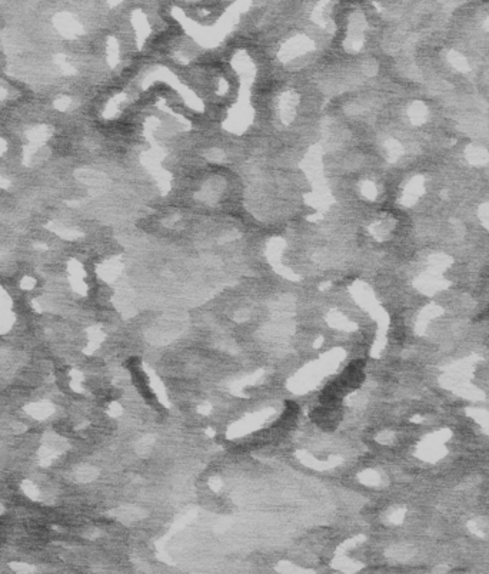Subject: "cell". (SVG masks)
<instances>
[{
    "instance_id": "6da1fadb",
    "label": "cell",
    "mask_w": 489,
    "mask_h": 574,
    "mask_svg": "<svg viewBox=\"0 0 489 574\" xmlns=\"http://www.w3.org/2000/svg\"><path fill=\"white\" fill-rule=\"evenodd\" d=\"M336 408H328V407H318L312 410L311 418L312 421L316 425H319L322 430L325 431H332L338 425L339 417Z\"/></svg>"
},
{
    "instance_id": "7a4b0ae2",
    "label": "cell",
    "mask_w": 489,
    "mask_h": 574,
    "mask_svg": "<svg viewBox=\"0 0 489 574\" xmlns=\"http://www.w3.org/2000/svg\"><path fill=\"white\" fill-rule=\"evenodd\" d=\"M365 375L362 372V368L356 367L354 362H351L345 368V371L342 372L339 381L345 385L346 389H356L361 387V384L364 382Z\"/></svg>"
},
{
    "instance_id": "3957f363",
    "label": "cell",
    "mask_w": 489,
    "mask_h": 574,
    "mask_svg": "<svg viewBox=\"0 0 489 574\" xmlns=\"http://www.w3.org/2000/svg\"><path fill=\"white\" fill-rule=\"evenodd\" d=\"M285 407H286V411H289V413H292V414H298L299 413V406L295 403V401H286L285 403Z\"/></svg>"
}]
</instances>
